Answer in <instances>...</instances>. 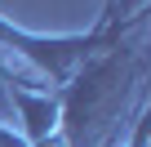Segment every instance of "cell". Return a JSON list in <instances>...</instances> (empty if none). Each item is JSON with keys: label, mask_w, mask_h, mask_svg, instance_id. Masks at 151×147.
Here are the masks:
<instances>
[{"label": "cell", "mask_w": 151, "mask_h": 147, "mask_svg": "<svg viewBox=\"0 0 151 147\" xmlns=\"http://www.w3.org/2000/svg\"><path fill=\"white\" fill-rule=\"evenodd\" d=\"M14 71H18V67H14V58H5V54H0V98H5V80L14 76Z\"/></svg>", "instance_id": "277c9868"}, {"label": "cell", "mask_w": 151, "mask_h": 147, "mask_svg": "<svg viewBox=\"0 0 151 147\" xmlns=\"http://www.w3.org/2000/svg\"><path fill=\"white\" fill-rule=\"evenodd\" d=\"M120 147H151V98L138 103V112H133V120H129V129L120 138Z\"/></svg>", "instance_id": "7a4b0ae2"}, {"label": "cell", "mask_w": 151, "mask_h": 147, "mask_svg": "<svg viewBox=\"0 0 151 147\" xmlns=\"http://www.w3.org/2000/svg\"><path fill=\"white\" fill-rule=\"evenodd\" d=\"M138 27L133 14L120 18V14H102L89 31H67V36H40V31H27L18 22H9L0 14V54L22 62L31 76H40L49 89H62L76 71H80L93 54L111 49L116 40H124V31Z\"/></svg>", "instance_id": "6da1fadb"}, {"label": "cell", "mask_w": 151, "mask_h": 147, "mask_svg": "<svg viewBox=\"0 0 151 147\" xmlns=\"http://www.w3.org/2000/svg\"><path fill=\"white\" fill-rule=\"evenodd\" d=\"M102 14H116V0H102Z\"/></svg>", "instance_id": "5b68a950"}, {"label": "cell", "mask_w": 151, "mask_h": 147, "mask_svg": "<svg viewBox=\"0 0 151 147\" xmlns=\"http://www.w3.org/2000/svg\"><path fill=\"white\" fill-rule=\"evenodd\" d=\"M0 147H27V138H22L18 129H9L5 120H0Z\"/></svg>", "instance_id": "3957f363"}]
</instances>
